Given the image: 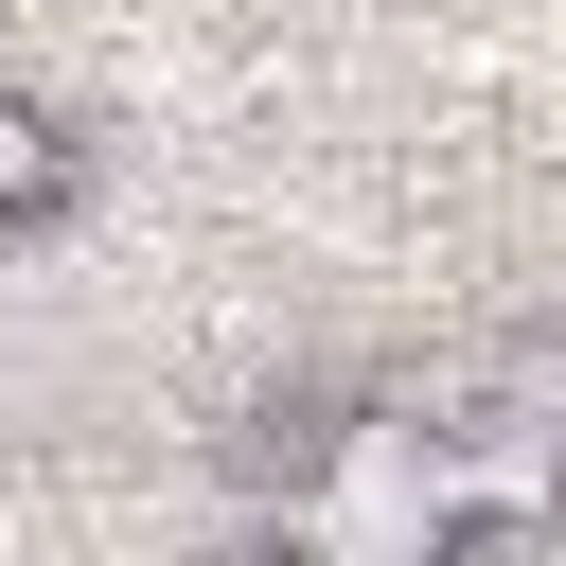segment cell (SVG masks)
I'll use <instances>...</instances> for the list:
<instances>
[{
    "label": "cell",
    "mask_w": 566,
    "mask_h": 566,
    "mask_svg": "<svg viewBox=\"0 0 566 566\" xmlns=\"http://www.w3.org/2000/svg\"><path fill=\"white\" fill-rule=\"evenodd\" d=\"M53 195H71V159H53V124L0 88V212H53Z\"/></svg>",
    "instance_id": "obj_1"
}]
</instances>
